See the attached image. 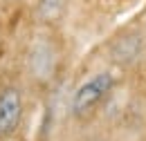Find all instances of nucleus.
<instances>
[{
  "label": "nucleus",
  "mask_w": 146,
  "mask_h": 141,
  "mask_svg": "<svg viewBox=\"0 0 146 141\" xmlns=\"http://www.w3.org/2000/svg\"><path fill=\"white\" fill-rule=\"evenodd\" d=\"M117 88V76L112 72H94L86 81L79 83V88L72 92L70 99V112L74 119L86 121L97 114V110L106 103L112 90Z\"/></svg>",
  "instance_id": "1"
},
{
  "label": "nucleus",
  "mask_w": 146,
  "mask_h": 141,
  "mask_svg": "<svg viewBox=\"0 0 146 141\" xmlns=\"http://www.w3.org/2000/svg\"><path fill=\"white\" fill-rule=\"evenodd\" d=\"M23 94L18 88L0 90V137H11L23 121Z\"/></svg>",
  "instance_id": "2"
},
{
  "label": "nucleus",
  "mask_w": 146,
  "mask_h": 141,
  "mask_svg": "<svg viewBox=\"0 0 146 141\" xmlns=\"http://www.w3.org/2000/svg\"><path fill=\"white\" fill-rule=\"evenodd\" d=\"M54 65H56V52L47 45H38L36 49L32 52V67H34V74L40 76V78H50L52 72H54Z\"/></svg>",
  "instance_id": "3"
},
{
  "label": "nucleus",
  "mask_w": 146,
  "mask_h": 141,
  "mask_svg": "<svg viewBox=\"0 0 146 141\" xmlns=\"http://www.w3.org/2000/svg\"><path fill=\"white\" fill-rule=\"evenodd\" d=\"M65 2H68V0H40V5H38V16L45 18V20H56V18L63 14Z\"/></svg>",
  "instance_id": "4"
},
{
  "label": "nucleus",
  "mask_w": 146,
  "mask_h": 141,
  "mask_svg": "<svg viewBox=\"0 0 146 141\" xmlns=\"http://www.w3.org/2000/svg\"><path fill=\"white\" fill-rule=\"evenodd\" d=\"M0 141H16V139H11V137H2Z\"/></svg>",
  "instance_id": "5"
},
{
  "label": "nucleus",
  "mask_w": 146,
  "mask_h": 141,
  "mask_svg": "<svg viewBox=\"0 0 146 141\" xmlns=\"http://www.w3.org/2000/svg\"><path fill=\"white\" fill-rule=\"evenodd\" d=\"M0 139H2V137H0Z\"/></svg>",
  "instance_id": "6"
}]
</instances>
